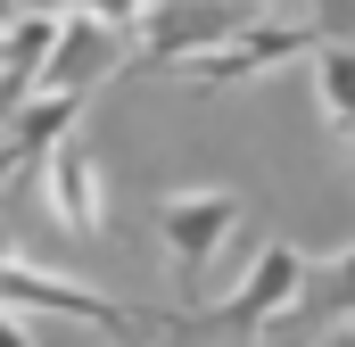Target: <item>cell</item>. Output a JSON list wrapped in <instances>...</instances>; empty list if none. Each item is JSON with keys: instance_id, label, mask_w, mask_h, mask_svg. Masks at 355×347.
<instances>
[{"instance_id": "52a82bcc", "label": "cell", "mask_w": 355, "mask_h": 347, "mask_svg": "<svg viewBox=\"0 0 355 347\" xmlns=\"http://www.w3.org/2000/svg\"><path fill=\"white\" fill-rule=\"evenodd\" d=\"M75 116H83V99L75 91H50V99H25V116L8 124V141H0V182L8 174H33L67 133H75Z\"/></svg>"}, {"instance_id": "9c48e42d", "label": "cell", "mask_w": 355, "mask_h": 347, "mask_svg": "<svg viewBox=\"0 0 355 347\" xmlns=\"http://www.w3.org/2000/svg\"><path fill=\"white\" fill-rule=\"evenodd\" d=\"M297 306H306V314H322L331 331H339V323H355V248H339V257L322 264V273H306Z\"/></svg>"}, {"instance_id": "5b68a950", "label": "cell", "mask_w": 355, "mask_h": 347, "mask_svg": "<svg viewBox=\"0 0 355 347\" xmlns=\"http://www.w3.org/2000/svg\"><path fill=\"white\" fill-rule=\"evenodd\" d=\"M232 223H240V198H232V190H166V198H157V240L174 248V273L190 289H198L207 257L232 240Z\"/></svg>"}, {"instance_id": "7a4b0ae2", "label": "cell", "mask_w": 355, "mask_h": 347, "mask_svg": "<svg viewBox=\"0 0 355 347\" xmlns=\"http://www.w3.org/2000/svg\"><path fill=\"white\" fill-rule=\"evenodd\" d=\"M306 273H314V264H306V248L272 240V248H257L248 281H240V289H232V298H223V306H215L207 323H190V314H166V331H215V339L232 331V347H248V339H257V331L272 323V314H289V306H297Z\"/></svg>"}, {"instance_id": "8fae6325", "label": "cell", "mask_w": 355, "mask_h": 347, "mask_svg": "<svg viewBox=\"0 0 355 347\" xmlns=\"http://www.w3.org/2000/svg\"><path fill=\"white\" fill-rule=\"evenodd\" d=\"M17 8H33V17H42V8H75V17H91V25H116V33H124L149 0H17Z\"/></svg>"}, {"instance_id": "6da1fadb", "label": "cell", "mask_w": 355, "mask_h": 347, "mask_svg": "<svg viewBox=\"0 0 355 347\" xmlns=\"http://www.w3.org/2000/svg\"><path fill=\"white\" fill-rule=\"evenodd\" d=\"M0 314H67V323H99V331H116V339H141L157 314H141V306H116L107 289H83V281H67V273H50V264H25L0 248Z\"/></svg>"}, {"instance_id": "277c9868", "label": "cell", "mask_w": 355, "mask_h": 347, "mask_svg": "<svg viewBox=\"0 0 355 347\" xmlns=\"http://www.w3.org/2000/svg\"><path fill=\"white\" fill-rule=\"evenodd\" d=\"M297 50H322V33H314L306 17H257V25H240L223 50L182 58V75H190V83H248V75H272V67L297 58Z\"/></svg>"}, {"instance_id": "4fadbf2b", "label": "cell", "mask_w": 355, "mask_h": 347, "mask_svg": "<svg viewBox=\"0 0 355 347\" xmlns=\"http://www.w3.org/2000/svg\"><path fill=\"white\" fill-rule=\"evenodd\" d=\"M322 347H355V323H339V331H322Z\"/></svg>"}, {"instance_id": "7c38bea8", "label": "cell", "mask_w": 355, "mask_h": 347, "mask_svg": "<svg viewBox=\"0 0 355 347\" xmlns=\"http://www.w3.org/2000/svg\"><path fill=\"white\" fill-rule=\"evenodd\" d=\"M0 347H33V339H25V323H8V314H0Z\"/></svg>"}, {"instance_id": "30bf717a", "label": "cell", "mask_w": 355, "mask_h": 347, "mask_svg": "<svg viewBox=\"0 0 355 347\" xmlns=\"http://www.w3.org/2000/svg\"><path fill=\"white\" fill-rule=\"evenodd\" d=\"M314 83H322V108H331L339 141L355 149V50L347 42H322V50H314Z\"/></svg>"}, {"instance_id": "ba28073f", "label": "cell", "mask_w": 355, "mask_h": 347, "mask_svg": "<svg viewBox=\"0 0 355 347\" xmlns=\"http://www.w3.org/2000/svg\"><path fill=\"white\" fill-rule=\"evenodd\" d=\"M42 174H50V207H58V223H67V232H99V215H107V207H99V166H91V149L75 141V133L42 158Z\"/></svg>"}, {"instance_id": "3957f363", "label": "cell", "mask_w": 355, "mask_h": 347, "mask_svg": "<svg viewBox=\"0 0 355 347\" xmlns=\"http://www.w3.org/2000/svg\"><path fill=\"white\" fill-rule=\"evenodd\" d=\"M240 25H257L248 0H149V8H141V42H132V67H141V75H166L182 58H198L207 42L223 50Z\"/></svg>"}, {"instance_id": "8992f818", "label": "cell", "mask_w": 355, "mask_h": 347, "mask_svg": "<svg viewBox=\"0 0 355 347\" xmlns=\"http://www.w3.org/2000/svg\"><path fill=\"white\" fill-rule=\"evenodd\" d=\"M124 50H132V42H124L116 25H91V17H67L33 83H50V91H75V99H91V83H107V75L124 67Z\"/></svg>"}]
</instances>
